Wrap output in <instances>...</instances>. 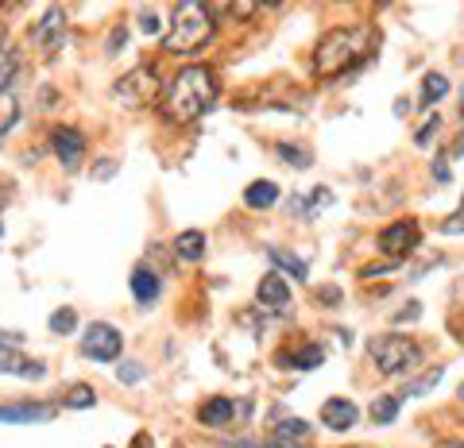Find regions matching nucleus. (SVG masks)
Wrapping results in <instances>:
<instances>
[{
	"label": "nucleus",
	"instance_id": "23",
	"mask_svg": "<svg viewBox=\"0 0 464 448\" xmlns=\"http://www.w3.org/2000/svg\"><path fill=\"white\" fill-rule=\"evenodd\" d=\"M62 406H70V410H89V406H97V394H93L89 383H78V386H70V391H66Z\"/></svg>",
	"mask_w": 464,
	"mask_h": 448
},
{
	"label": "nucleus",
	"instance_id": "6",
	"mask_svg": "<svg viewBox=\"0 0 464 448\" xmlns=\"http://www.w3.org/2000/svg\"><path fill=\"white\" fill-rule=\"evenodd\" d=\"M155 93H159V78H155V70H151V66H136L132 74H124L112 86V97L120 104H132V109H136V104H147Z\"/></svg>",
	"mask_w": 464,
	"mask_h": 448
},
{
	"label": "nucleus",
	"instance_id": "15",
	"mask_svg": "<svg viewBox=\"0 0 464 448\" xmlns=\"http://www.w3.org/2000/svg\"><path fill=\"white\" fill-rule=\"evenodd\" d=\"M174 255L186 259V263H202V255H205V236L197 232V228L178 232V240H174Z\"/></svg>",
	"mask_w": 464,
	"mask_h": 448
},
{
	"label": "nucleus",
	"instance_id": "2",
	"mask_svg": "<svg viewBox=\"0 0 464 448\" xmlns=\"http://www.w3.org/2000/svg\"><path fill=\"white\" fill-rule=\"evenodd\" d=\"M368 46H371L368 23H341V28H333L318 43V51H313V70H318L321 78H336V74H344L348 66H356L360 58L368 54Z\"/></svg>",
	"mask_w": 464,
	"mask_h": 448
},
{
	"label": "nucleus",
	"instance_id": "12",
	"mask_svg": "<svg viewBox=\"0 0 464 448\" xmlns=\"http://www.w3.org/2000/svg\"><path fill=\"white\" fill-rule=\"evenodd\" d=\"M62 35H66V12L62 8H46V16L39 20V31H35V39H39V46L51 54V51H58Z\"/></svg>",
	"mask_w": 464,
	"mask_h": 448
},
{
	"label": "nucleus",
	"instance_id": "27",
	"mask_svg": "<svg viewBox=\"0 0 464 448\" xmlns=\"http://www.w3.org/2000/svg\"><path fill=\"white\" fill-rule=\"evenodd\" d=\"M278 437H283V444H294V441H306L310 437V426H306V421H302V418H294V421H278Z\"/></svg>",
	"mask_w": 464,
	"mask_h": 448
},
{
	"label": "nucleus",
	"instance_id": "21",
	"mask_svg": "<svg viewBox=\"0 0 464 448\" xmlns=\"http://www.w3.org/2000/svg\"><path fill=\"white\" fill-rule=\"evenodd\" d=\"M333 202V194L329 190H313L310 197H290V213H298V217H313L321 205H329Z\"/></svg>",
	"mask_w": 464,
	"mask_h": 448
},
{
	"label": "nucleus",
	"instance_id": "28",
	"mask_svg": "<svg viewBox=\"0 0 464 448\" xmlns=\"http://www.w3.org/2000/svg\"><path fill=\"white\" fill-rule=\"evenodd\" d=\"M74 328H78V313L70 310V305H66V310H58V313L51 317V333L66 336V333H74Z\"/></svg>",
	"mask_w": 464,
	"mask_h": 448
},
{
	"label": "nucleus",
	"instance_id": "36",
	"mask_svg": "<svg viewBox=\"0 0 464 448\" xmlns=\"http://www.w3.org/2000/svg\"><path fill=\"white\" fill-rule=\"evenodd\" d=\"M228 12H232V16H252L255 4H228Z\"/></svg>",
	"mask_w": 464,
	"mask_h": 448
},
{
	"label": "nucleus",
	"instance_id": "29",
	"mask_svg": "<svg viewBox=\"0 0 464 448\" xmlns=\"http://www.w3.org/2000/svg\"><path fill=\"white\" fill-rule=\"evenodd\" d=\"M441 232H445V236H464V197H460L457 213H452L449 220H441Z\"/></svg>",
	"mask_w": 464,
	"mask_h": 448
},
{
	"label": "nucleus",
	"instance_id": "13",
	"mask_svg": "<svg viewBox=\"0 0 464 448\" xmlns=\"http://www.w3.org/2000/svg\"><path fill=\"white\" fill-rule=\"evenodd\" d=\"M128 286H132V294H136V302H139V305L159 302V294H162L159 275H155V270H147V267H136V270H132V278H128Z\"/></svg>",
	"mask_w": 464,
	"mask_h": 448
},
{
	"label": "nucleus",
	"instance_id": "30",
	"mask_svg": "<svg viewBox=\"0 0 464 448\" xmlns=\"http://www.w3.org/2000/svg\"><path fill=\"white\" fill-rule=\"evenodd\" d=\"M139 23H144V35H159V16H155V8H139Z\"/></svg>",
	"mask_w": 464,
	"mask_h": 448
},
{
	"label": "nucleus",
	"instance_id": "37",
	"mask_svg": "<svg viewBox=\"0 0 464 448\" xmlns=\"http://www.w3.org/2000/svg\"><path fill=\"white\" fill-rule=\"evenodd\" d=\"M0 344H12V348H16V344H20V333H4V328H0Z\"/></svg>",
	"mask_w": 464,
	"mask_h": 448
},
{
	"label": "nucleus",
	"instance_id": "17",
	"mask_svg": "<svg viewBox=\"0 0 464 448\" xmlns=\"http://www.w3.org/2000/svg\"><path fill=\"white\" fill-rule=\"evenodd\" d=\"M267 259H271V263H275L278 270H283V275L294 278V282H306V275H310V270H306V259L290 255L286 247H267Z\"/></svg>",
	"mask_w": 464,
	"mask_h": 448
},
{
	"label": "nucleus",
	"instance_id": "20",
	"mask_svg": "<svg viewBox=\"0 0 464 448\" xmlns=\"http://www.w3.org/2000/svg\"><path fill=\"white\" fill-rule=\"evenodd\" d=\"M441 97H449V78L437 74V70H429V74L422 78V97H418V104H434Z\"/></svg>",
	"mask_w": 464,
	"mask_h": 448
},
{
	"label": "nucleus",
	"instance_id": "3",
	"mask_svg": "<svg viewBox=\"0 0 464 448\" xmlns=\"http://www.w3.org/2000/svg\"><path fill=\"white\" fill-rule=\"evenodd\" d=\"M209 39H213V8L197 4V0L174 4L170 31H167V39H162V46L174 54H194V51H202Z\"/></svg>",
	"mask_w": 464,
	"mask_h": 448
},
{
	"label": "nucleus",
	"instance_id": "41",
	"mask_svg": "<svg viewBox=\"0 0 464 448\" xmlns=\"http://www.w3.org/2000/svg\"><path fill=\"white\" fill-rule=\"evenodd\" d=\"M0 232H4V228H0Z\"/></svg>",
	"mask_w": 464,
	"mask_h": 448
},
{
	"label": "nucleus",
	"instance_id": "7",
	"mask_svg": "<svg viewBox=\"0 0 464 448\" xmlns=\"http://www.w3.org/2000/svg\"><path fill=\"white\" fill-rule=\"evenodd\" d=\"M418 240H422V228H418V220H394L387 224V228L379 232V252L391 259V263H399V259H406L418 247Z\"/></svg>",
	"mask_w": 464,
	"mask_h": 448
},
{
	"label": "nucleus",
	"instance_id": "38",
	"mask_svg": "<svg viewBox=\"0 0 464 448\" xmlns=\"http://www.w3.org/2000/svg\"><path fill=\"white\" fill-rule=\"evenodd\" d=\"M318 298H321V302H336V298H341V290H336V286H329V290H321Z\"/></svg>",
	"mask_w": 464,
	"mask_h": 448
},
{
	"label": "nucleus",
	"instance_id": "40",
	"mask_svg": "<svg viewBox=\"0 0 464 448\" xmlns=\"http://www.w3.org/2000/svg\"><path fill=\"white\" fill-rule=\"evenodd\" d=\"M460 398H464V386H460Z\"/></svg>",
	"mask_w": 464,
	"mask_h": 448
},
{
	"label": "nucleus",
	"instance_id": "39",
	"mask_svg": "<svg viewBox=\"0 0 464 448\" xmlns=\"http://www.w3.org/2000/svg\"><path fill=\"white\" fill-rule=\"evenodd\" d=\"M4 202H8V186H0V209H4Z\"/></svg>",
	"mask_w": 464,
	"mask_h": 448
},
{
	"label": "nucleus",
	"instance_id": "32",
	"mask_svg": "<svg viewBox=\"0 0 464 448\" xmlns=\"http://www.w3.org/2000/svg\"><path fill=\"white\" fill-rule=\"evenodd\" d=\"M437 128H441V116H429V120H426V128H422V132H418V147H426L429 139H434V132H437Z\"/></svg>",
	"mask_w": 464,
	"mask_h": 448
},
{
	"label": "nucleus",
	"instance_id": "4",
	"mask_svg": "<svg viewBox=\"0 0 464 448\" xmlns=\"http://www.w3.org/2000/svg\"><path fill=\"white\" fill-rule=\"evenodd\" d=\"M368 352L376 360V368L383 375H406L422 363V344L402 333H387V336H371L368 340Z\"/></svg>",
	"mask_w": 464,
	"mask_h": 448
},
{
	"label": "nucleus",
	"instance_id": "10",
	"mask_svg": "<svg viewBox=\"0 0 464 448\" xmlns=\"http://www.w3.org/2000/svg\"><path fill=\"white\" fill-rule=\"evenodd\" d=\"M356 418H360V410H356L352 398H325V406H321V426L325 429L344 433V429L356 426Z\"/></svg>",
	"mask_w": 464,
	"mask_h": 448
},
{
	"label": "nucleus",
	"instance_id": "1",
	"mask_svg": "<svg viewBox=\"0 0 464 448\" xmlns=\"http://www.w3.org/2000/svg\"><path fill=\"white\" fill-rule=\"evenodd\" d=\"M217 89L220 86H217L213 66H182L167 86V104H162V112H167V120H174V124H190L202 112L213 109Z\"/></svg>",
	"mask_w": 464,
	"mask_h": 448
},
{
	"label": "nucleus",
	"instance_id": "11",
	"mask_svg": "<svg viewBox=\"0 0 464 448\" xmlns=\"http://www.w3.org/2000/svg\"><path fill=\"white\" fill-rule=\"evenodd\" d=\"M0 375H20V379L39 383V379H46V368L35 360H23L12 344H0Z\"/></svg>",
	"mask_w": 464,
	"mask_h": 448
},
{
	"label": "nucleus",
	"instance_id": "24",
	"mask_svg": "<svg viewBox=\"0 0 464 448\" xmlns=\"http://www.w3.org/2000/svg\"><path fill=\"white\" fill-rule=\"evenodd\" d=\"M20 74V54L16 51H0V97H8L12 78Z\"/></svg>",
	"mask_w": 464,
	"mask_h": 448
},
{
	"label": "nucleus",
	"instance_id": "35",
	"mask_svg": "<svg viewBox=\"0 0 464 448\" xmlns=\"http://www.w3.org/2000/svg\"><path fill=\"white\" fill-rule=\"evenodd\" d=\"M104 174H116V162H97V170H93V178H104Z\"/></svg>",
	"mask_w": 464,
	"mask_h": 448
},
{
	"label": "nucleus",
	"instance_id": "34",
	"mask_svg": "<svg viewBox=\"0 0 464 448\" xmlns=\"http://www.w3.org/2000/svg\"><path fill=\"white\" fill-rule=\"evenodd\" d=\"M124 39H128V31L124 28H116V35H112V43H109V54H116L124 46Z\"/></svg>",
	"mask_w": 464,
	"mask_h": 448
},
{
	"label": "nucleus",
	"instance_id": "19",
	"mask_svg": "<svg viewBox=\"0 0 464 448\" xmlns=\"http://www.w3.org/2000/svg\"><path fill=\"white\" fill-rule=\"evenodd\" d=\"M278 363H294L298 371H313V368H321V363H325V348L306 344V348H298L294 356H278Z\"/></svg>",
	"mask_w": 464,
	"mask_h": 448
},
{
	"label": "nucleus",
	"instance_id": "25",
	"mask_svg": "<svg viewBox=\"0 0 464 448\" xmlns=\"http://www.w3.org/2000/svg\"><path fill=\"white\" fill-rule=\"evenodd\" d=\"M275 151H278V159L290 162V167H298V170H306L310 162H313L310 151H306V147H298V144H275Z\"/></svg>",
	"mask_w": 464,
	"mask_h": 448
},
{
	"label": "nucleus",
	"instance_id": "9",
	"mask_svg": "<svg viewBox=\"0 0 464 448\" xmlns=\"http://www.w3.org/2000/svg\"><path fill=\"white\" fill-rule=\"evenodd\" d=\"M255 302H260L263 313L286 317V313H290V290H286L283 275H275V270H271V275H263L260 286H255Z\"/></svg>",
	"mask_w": 464,
	"mask_h": 448
},
{
	"label": "nucleus",
	"instance_id": "16",
	"mask_svg": "<svg viewBox=\"0 0 464 448\" xmlns=\"http://www.w3.org/2000/svg\"><path fill=\"white\" fill-rule=\"evenodd\" d=\"M197 418H202L205 426H228V421L236 418V402H232V398H209V402L197 410Z\"/></svg>",
	"mask_w": 464,
	"mask_h": 448
},
{
	"label": "nucleus",
	"instance_id": "31",
	"mask_svg": "<svg viewBox=\"0 0 464 448\" xmlns=\"http://www.w3.org/2000/svg\"><path fill=\"white\" fill-rule=\"evenodd\" d=\"M116 375H120V383L132 386V383L144 379V368H139V363H120V371H116Z\"/></svg>",
	"mask_w": 464,
	"mask_h": 448
},
{
	"label": "nucleus",
	"instance_id": "5",
	"mask_svg": "<svg viewBox=\"0 0 464 448\" xmlns=\"http://www.w3.org/2000/svg\"><path fill=\"white\" fill-rule=\"evenodd\" d=\"M120 348H124L120 328H112V325H104V321H93L86 328V336H81V356L97 360V363H112L116 356H120Z\"/></svg>",
	"mask_w": 464,
	"mask_h": 448
},
{
	"label": "nucleus",
	"instance_id": "26",
	"mask_svg": "<svg viewBox=\"0 0 464 448\" xmlns=\"http://www.w3.org/2000/svg\"><path fill=\"white\" fill-rule=\"evenodd\" d=\"M437 383H441V368H429L422 379H410V383H406V398H422V394L434 391Z\"/></svg>",
	"mask_w": 464,
	"mask_h": 448
},
{
	"label": "nucleus",
	"instance_id": "33",
	"mask_svg": "<svg viewBox=\"0 0 464 448\" xmlns=\"http://www.w3.org/2000/svg\"><path fill=\"white\" fill-rule=\"evenodd\" d=\"M434 178H437V182H449V162H445V159L434 162Z\"/></svg>",
	"mask_w": 464,
	"mask_h": 448
},
{
	"label": "nucleus",
	"instance_id": "18",
	"mask_svg": "<svg viewBox=\"0 0 464 448\" xmlns=\"http://www.w3.org/2000/svg\"><path fill=\"white\" fill-rule=\"evenodd\" d=\"M278 202V186L275 182H252L248 186V190H244V205H248V209H271Z\"/></svg>",
	"mask_w": 464,
	"mask_h": 448
},
{
	"label": "nucleus",
	"instance_id": "22",
	"mask_svg": "<svg viewBox=\"0 0 464 448\" xmlns=\"http://www.w3.org/2000/svg\"><path fill=\"white\" fill-rule=\"evenodd\" d=\"M399 406H402L399 394H379L376 402H371V421H376V426H387V421L399 418Z\"/></svg>",
	"mask_w": 464,
	"mask_h": 448
},
{
	"label": "nucleus",
	"instance_id": "14",
	"mask_svg": "<svg viewBox=\"0 0 464 448\" xmlns=\"http://www.w3.org/2000/svg\"><path fill=\"white\" fill-rule=\"evenodd\" d=\"M54 406H0V421L8 426H35V421H51Z\"/></svg>",
	"mask_w": 464,
	"mask_h": 448
},
{
	"label": "nucleus",
	"instance_id": "8",
	"mask_svg": "<svg viewBox=\"0 0 464 448\" xmlns=\"http://www.w3.org/2000/svg\"><path fill=\"white\" fill-rule=\"evenodd\" d=\"M51 151L62 162V170H78V162L86 159V136L58 124V128H51Z\"/></svg>",
	"mask_w": 464,
	"mask_h": 448
}]
</instances>
